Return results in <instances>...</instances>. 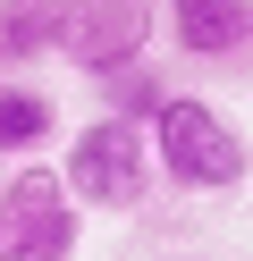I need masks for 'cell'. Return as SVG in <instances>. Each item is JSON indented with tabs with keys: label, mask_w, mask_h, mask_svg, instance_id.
Segmentation results:
<instances>
[{
	"label": "cell",
	"mask_w": 253,
	"mask_h": 261,
	"mask_svg": "<svg viewBox=\"0 0 253 261\" xmlns=\"http://www.w3.org/2000/svg\"><path fill=\"white\" fill-rule=\"evenodd\" d=\"M0 85H9V51H0Z\"/></svg>",
	"instance_id": "9c48e42d"
},
{
	"label": "cell",
	"mask_w": 253,
	"mask_h": 261,
	"mask_svg": "<svg viewBox=\"0 0 253 261\" xmlns=\"http://www.w3.org/2000/svg\"><path fill=\"white\" fill-rule=\"evenodd\" d=\"M169 42L186 59H236L253 51V0H169L160 9Z\"/></svg>",
	"instance_id": "5b68a950"
},
{
	"label": "cell",
	"mask_w": 253,
	"mask_h": 261,
	"mask_svg": "<svg viewBox=\"0 0 253 261\" xmlns=\"http://www.w3.org/2000/svg\"><path fill=\"white\" fill-rule=\"evenodd\" d=\"M59 186L76 211H135L152 194V152H144V126H118V118H93L76 126L59 160Z\"/></svg>",
	"instance_id": "7a4b0ae2"
},
{
	"label": "cell",
	"mask_w": 253,
	"mask_h": 261,
	"mask_svg": "<svg viewBox=\"0 0 253 261\" xmlns=\"http://www.w3.org/2000/svg\"><path fill=\"white\" fill-rule=\"evenodd\" d=\"M59 25H67V0H0V51H9V68L51 59Z\"/></svg>",
	"instance_id": "8992f818"
},
{
	"label": "cell",
	"mask_w": 253,
	"mask_h": 261,
	"mask_svg": "<svg viewBox=\"0 0 253 261\" xmlns=\"http://www.w3.org/2000/svg\"><path fill=\"white\" fill-rule=\"evenodd\" d=\"M59 110H51L42 85H0V152H42Z\"/></svg>",
	"instance_id": "52a82bcc"
},
{
	"label": "cell",
	"mask_w": 253,
	"mask_h": 261,
	"mask_svg": "<svg viewBox=\"0 0 253 261\" xmlns=\"http://www.w3.org/2000/svg\"><path fill=\"white\" fill-rule=\"evenodd\" d=\"M169 101V85L135 59V68H118V76H101V118H118V126H152V110Z\"/></svg>",
	"instance_id": "ba28073f"
},
{
	"label": "cell",
	"mask_w": 253,
	"mask_h": 261,
	"mask_svg": "<svg viewBox=\"0 0 253 261\" xmlns=\"http://www.w3.org/2000/svg\"><path fill=\"white\" fill-rule=\"evenodd\" d=\"M144 152H152V177H169L177 194H228L253 177V143L236 135L228 110H211L202 93H169L144 126Z\"/></svg>",
	"instance_id": "6da1fadb"
},
{
	"label": "cell",
	"mask_w": 253,
	"mask_h": 261,
	"mask_svg": "<svg viewBox=\"0 0 253 261\" xmlns=\"http://www.w3.org/2000/svg\"><path fill=\"white\" fill-rule=\"evenodd\" d=\"M84 236L76 202H67L59 169H9V186H0V261H67Z\"/></svg>",
	"instance_id": "3957f363"
},
{
	"label": "cell",
	"mask_w": 253,
	"mask_h": 261,
	"mask_svg": "<svg viewBox=\"0 0 253 261\" xmlns=\"http://www.w3.org/2000/svg\"><path fill=\"white\" fill-rule=\"evenodd\" d=\"M160 9L152 0H67V25H59V59L84 76H118L144 59Z\"/></svg>",
	"instance_id": "277c9868"
}]
</instances>
